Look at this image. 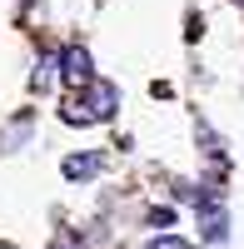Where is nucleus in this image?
I'll use <instances>...</instances> for the list:
<instances>
[{
  "instance_id": "1",
  "label": "nucleus",
  "mask_w": 244,
  "mask_h": 249,
  "mask_svg": "<svg viewBox=\"0 0 244 249\" xmlns=\"http://www.w3.org/2000/svg\"><path fill=\"white\" fill-rule=\"evenodd\" d=\"M115 100H120V90L110 85V80H90V85H85V105H90V110H85V115H90V120H110V115H115Z\"/></svg>"
},
{
  "instance_id": "5",
  "label": "nucleus",
  "mask_w": 244,
  "mask_h": 249,
  "mask_svg": "<svg viewBox=\"0 0 244 249\" xmlns=\"http://www.w3.org/2000/svg\"><path fill=\"white\" fill-rule=\"evenodd\" d=\"M150 224H155V230H170V224H174V210H155Z\"/></svg>"
},
{
  "instance_id": "7",
  "label": "nucleus",
  "mask_w": 244,
  "mask_h": 249,
  "mask_svg": "<svg viewBox=\"0 0 244 249\" xmlns=\"http://www.w3.org/2000/svg\"><path fill=\"white\" fill-rule=\"evenodd\" d=\"M55 249H75V239H60V244H55Z\"/></svg>"
},
{
  "instance_id": "4",
  "label": "nucleus",
  "mask_w": 244,
  "mask_h": 249,
  "mask_svg": "<svg viewBox=\"0 0 244 249\" xmlns=\"http://www.w3.org/2000/svg\"><path fill=\"white\" fill-rule=\"evenodd\" d=\"M30 85H35V90H50V85H55V60H40V70L30 75Z\"/></svg>"
},
{
  "instance_id": "2",
  "label": "nucleus",
  "mask_w": 244,
  "mask_h": 249,
  "mask_svg": "<svg viewBox=\"0 0 244 249\" xmlns=\"http://www.w3.org/2000/svg\"><path fill=\"white\" fill-rule=\"evenodd\" d=\"M60 75H65L70 85H90V80H95L90 55H85V50H65V65H60Z\"/></svg>"
},
{
  "instance_id": "3",
  "label": "nucleus",
  "mask_w": 244,
  "mask_h": 249,
  "mask_svg": "<svg viewBox=\"0 0 244 249\" xmlns=\"http://www.w3.org/2000/svg\"><path fill=\"white\" fill-rule=\"evenodd\" d=\"M100 164H105L100 155H70L60 170H65V179H95V175H100Z\"/></svg>"
},
{
  "instance_id": "8",
  "label": "nucleus",
  "mask_w": 244,
  "mask_h": 249,
  "mask_svg": "<svg viewBox=\"0 0 244 249\" xmlns=\"http://www.w3.org/2000/svg\"><path fill=\"white\" fill-rule=\"evenodd\" d=\"M0 249H5V244H0Z\"/></svg>"
},
{
  "instance_id": "6",
  "label": "nucleus",
  "mask_w": 244,
  "mask_h": 249,
  "mask_svg": "<svg viewBox=\"0 0 244 249\" xmlns=\"http://www.w3.org/2000/svg\"><path fill=\"white\" fill-rule=\"evenodd\" d=\"M150 249H190V244H185V239H174V234H165V239H155Z\"/></svg>"
}]
</instances>
